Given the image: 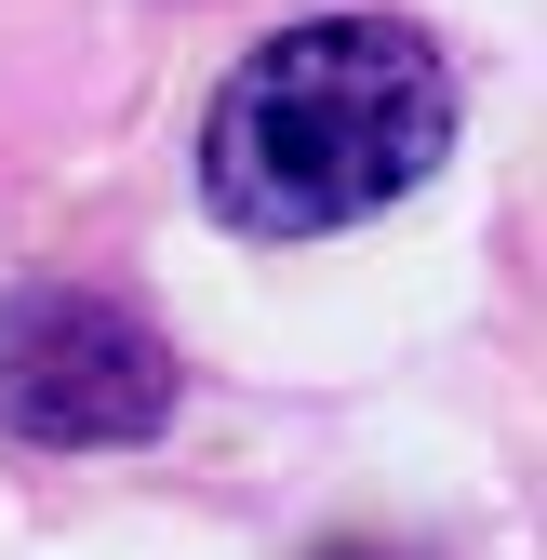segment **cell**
<instances>
[{
    "label": "cell",
    "instance_id": "6da1fadb",
    "mask_svg": "<svg viewBox=\"0 0 547 560\" xmlns=\"http://www.w3.org/2000/svg\"><path fill=\"white\" fill-rule=\"evenodd\" d=\"M454 148V67L400 14H307L228 67L200 120V200L241 241H321L387 214Z\"/></svg>",
    "mask_w": 547,
    "mask_h": 560
},
{
    "label": "cell",
    "instance_id": "7a4b0ae2",
    "mask_svg": "<svg viewBox=\"0 0 547 560\" xmlns=\"http://www.w3.org/2000/svg\"><path fill=\"white\" fill-rule=\"evenodd\" d=\"M161 413H174V347L133 307L81 280H40L0 307V428L27 454H133L161 441Z\"/></svg>",
    "mask_w": 547,
    "mask_h": 560
}]
</instances>
